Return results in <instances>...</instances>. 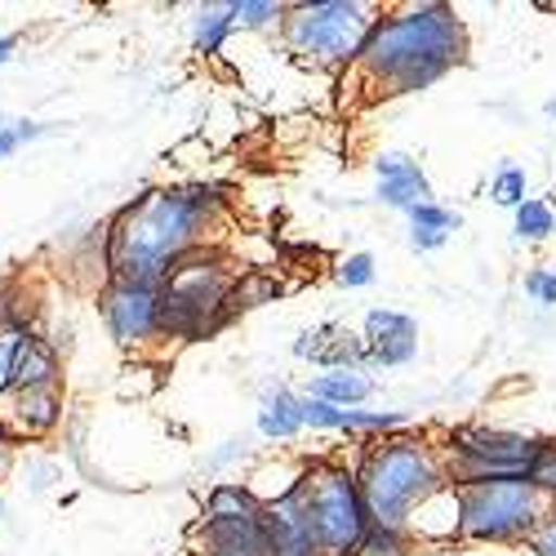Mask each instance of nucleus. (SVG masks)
<instances>
[{
    "label": "nucleus",
    "mask_w": 556,
    "mask_h": 556,
    "mask_svg": "<svg viewBox=\"0 0 556 556\" xmlns=\"http://www.w3.org/2000/svg\"><path fill=\"white\" fill-rule=\"evenodd\" d=\"M271 556H286V552H271Z\"/></svg>",
    "instance_id": "2f4dec72"
},
{
    "label": "nucleus",
    "mask_w": 556,
    "mask_h": 556,
    "mask_svg": "<svg viewBox=\"0 0 556 556\" xmlns=\"http://www.w3.org/2000/svg\"><path fill=\"white\" fill-rule=\"evenodd\" d=\"M5 419L18 437H45V432H54L59 419H63V396H59V388L14 392V405L5 409Z\"/></svg>",
    "instance_id": "4468645a"
},
{
    "label": "nucleus",
    "mask_w": 556,
    "mask_h": 556,
    "mask_svg": "<svg viewBox=\"0 0 556 556\" xmlns=\"http://www.w3.org/2000/svg\"><path fill=\"white\" fill-rule=\"evenodd\" d=\"M405 552H409V539H405V534L369 526L365 539H361V552H356V556H405Z\"/></svg>",
    "instance_id": "5701e85b"
},
{
    "label": "nucleus",
    "mask_w": 556,
    "mask_h": 556,
    "mask_svg": "<svg viewBox=\"0 0 556 556\" xmlns=\"http://www.w3.org/2000/svg\"><path fill=\"white\" fill-rule=\"evenodd\" d=\"M526 294H530V299H539V303H547V307H556V276H552V271H543V267H539V271H530V276H526Z\"/></svg>",
    "instance_id": "c85d7f7f"
},
{
    "label": "nucleus",
    "mask_w": 556,
    "mask_h": 556,
    "mask_svg": "<svg viewBox=\"0 0 556 556\" xmlns=\"http://www.w3.org/2000/svg\"><path fill=\"white\" fill-rule=\"evenodd\" d=\"M290 5H276V0H231V18L237 27H271L281 23Z\"/></svg>",
    "instance_id": "412c9836"
},
{
    "label": "nucleus",
    "mask_w": 556,
    "mask_h": 556,
    "mask_svg": "<svg viewBox=\"0 0 556 556\" xmlns=\"http://www.w3.org/2000/svg\"><path fill=\"white\" fill-rule=\"evenodd\" d=\"M543 441L503 432V428H454L441 445L445 481L468 485V481H507V477H530V463Z\"/></svg>",
    "instance_id": "6e6552de"
},
{
    "label": "nucleus",
    "mask_w": 556,
    "mask_h": 556,
    "mask_svg": "<svg viewBox=\"0 0 556 556\" xmlns=\"http://www.w3.org/2000/svg\"><path fill=\"white\" fill-rule=\"evenodd\" d=\"M454 490V539L463 543H526V534L547 513V498L526 481H468Z\"/></svg>",
    "instance_id": "20e7f679"
},
{
    "label": "nucleus",
    "mask_w": 556,
    "mask_h": 556,
    "mask_svg": "<svg viewBox=\"0 0 556 556\" xmlns=\"http://www.w3.org/2000/svg\"><path fill=\"white\" fill-rule=\"evenodd\" d=\"M312 401H326V405H339V409H352L361 401L375 396V379H365L361 369H326V375H316L312 388L303 392Z\"/></svg>",
    "instance_id": "dca6fc26"
},
{
    "label": "nucleus",
    "mask_w": 556,
    "mask_h": 556,
    "mask_svg": "<svg viewBox=\"0 0 556 556\" xmlns=\"http://www.w3.org/2000/svg\"><path fill=\"white\" fill-rule=\"evenodd\" d=\"M468 59V27L450 5H409L379 18L361 54L343 67V103L369 108L437 85Z\"/></svg>",
    "instance_id": "f257e3e1"
},
{
    "label": "nucleus",
    "mask_w": 556,
    "mask_h": 556,
    "mask_svg": "<svg viewBox=\"0 0 556 556\" xmlns=\"http://www.w3.org/2000/svg\"><path fill=\"white\" fill-rule=\"evenodd\" d=\"M375 281V258L369 254H352L343 267H339V286H348V290H361V286H369Z\"/></svg>",
    "instance_id": "cd10ccee"
},
{
    "label": "nucleus",
    "mask_w": 556,
    "mask_h": 556,
    "mask_svg": "<svg viewBox=\"0 0 556 556\" xmlns=\"http://www.w3.org/2000/svg\"><path fill=\"white\" fill-rule=\"evenodd\" d=\"M103 320L121 348H143L152 339H161V303H156V290H143V286H108L103 294Z\"/></svg>",
    "instance_id": "1a4fd4ad"
},
{
    "label": "nucleus",
    "mask_w": 556,
    "mask_h": 556,
    "mask_svg": "<svg viewBox=\"0 0 556 556\" xmlns=\"http://www.w3.org/2000/svg\"><path fill=\"white\" fill-rule=\"evenodd\" d=\"M379 5H361V0H320V5H290L281 18L286 50L320 72H343L365 36L379 23Z\"/></svg>",
    "instance_id": "39448f33"
},
{
    "label": "nucleus",
    "mask_w": 556,
    "mask_h": 556,
    "mask_svg": "<svg viewBox=\"0 0 556 556\" xmlns=\"http://www.w3.org/2000/svg\"><path fill=\"white\" fill-rule=\"evenodd\" d=\"M40 134H45V125H36V121H18L10 129H0V161L14 156L23 143H31V138H40Z\"/></svg>",
    "instance_id": "bb28decb"
},
{
    "label": "nucleus",
    "mask_w": 556,
    "mask_h": 556,
    "mask_svg": "<svg viewBox=\"0 0 556 556\" xmlns=\"http://www.w3.org/2000/svg\"><path fill=\"white\" fill-rule=\"evenodd\" d=\"M205 556H271L263 507L237 521H205Z\"/></svg>",
    "instance_id": "f8f14e48"
},
{
    "label": "nucleus",
    "mask_w": 556,
    "mask_h": 556,
    "mask_svg": "<svg viewBox=\"0 0 556 556\" xmlns=\"http://www.w3.org/2000/svg\"><path fill=\"white\" fill-rule=\"evenodd\" d=\"M258 498H254V490L250 485H218L214 494H210V503H205V521H237V517H254L258 513Z\"/></svg>",
    "instance_id": "6ab92c4d"
},
{
    "label": "nucleus",
    "mask_w": 556,
    "mask_h": 556,
    "mask_svg": "<svg viewBox=\"0 0 556 556\" xmlns=\"http://www.w3.org/2000/svg\"><path fill=\"white\" fill-rule=\"evenodd\" d=\"M299 485H303V507H307L316 556H356L369 530L356 472H348L334 458H320L299 472Z\"/></svg>",
    "instance_id": "0eeeda50"
},
{
    "label": "nucleus",
    "mask_w": 556,
    "mask_h": 556,
    "mask_svg": "<svg viewBox=\"0 0 556 556\" xmlns=\"http://www.w3.org/2000/svg\"><path fill=\"white\" fill-rule=\"evenodd\" d=\"M31 388H59V352L40 334H27L14 361V388L10 392H31Z\"/></svg>",
    "instance_id": "2eb2a0df"
},
{
    "label": "nucleus",
    "mask_w": 556,
    "mask_h": 556,
    "mask_svg": "<svg viewBox=\"0 0 556 556\" xmlns=\"http://www.w3.org/2000/svg\"><path fill=\"white\" fill-rule=\"evenodd\" d=\"M556 231V214H552V205L547 201H521L517 205V237H526V241H543V237H552Z\"/></svg>",
    "instance_id": "aec40b11"
},
{
    "label": "nucleus",
    "mask_w": 556,
    "mask_h": 556,
    "mask_svg": "<svg viewBox=\"0 0 556 556\" xmlns=\"http://www.w3.org/2000/svg\"><path fill=\"white\" fill-rule=\"evenodd\" d=\"M526 543H530L534 556H556V503L539 517V526L526 534Z\"/></svg>",
    "instance_id": "a878e982"
},
{
    "label": "nucleus",
    "mask_w": 556,
    "mask_h": 556,
    "mask_svg": "<svg viewBox=\"0 0 556 556\" xmlns=\"http://www.w3.org/2000/svg\"><path fill=\"white\" fill-rule=\"evenodd\" d=\"M375 174H379V201L392 205V210H414V205L432 201V182H428V174L419 169L414 156L388 152V156L375 161Z\"/></svg>",
    "instance_id": "9b49d317"
},
{
    "label": "nucleus",
    "mask_w": 556,
    "mask_h": 556,
    "mask_svg": "<svg viewBox=\"0 0 556 556\" xmlns=\"http://www.w3.org/2000/svg\"><path fill=\"white\" fill-rule=\"evenodd\" d=\"M31 330H14V326H0V396H10L14 388V361H18V348Z\"/></svg>",
    "instance_id": "4be33fe9"
},
{
    "label": "nucleus",
    "mask_w": 556,
    "mask_h": 556,
    "mask_svg": "<svg viewBox=\"0 0 556 556\" xmlns=\"http://www.w3.org/2000/svg\"><path fill=\"white\" fill-rule=\"evenodd\" d=\"M258 432H263V437H276V441H290V437H299V432H303L299 409H294V392L276 388V392H267V396H263V409H258Z\"/></svg>",
    "instance_id": "f3484780"
},
{
    "label": "nucleus",
    "mask_w": 556,
    "mask_h": 556,
    "mask_svg": "<svg viewBox=\"0 0 556 556\" xmlns=\"http://www.w3.org/2000/svg\"><path fill=\"white\" fill-rule=\"evenodd\" d=\"M18 50V36H0V63H10Z\"/></svg>",
    "instance_id": "c756f323"
},
{
    "label": "nucleus",
    "mask_w": 556,
    "mask_h": 556,
    "mask_svg": "<svg viewBox=\"0 0 556 556\" xmlns=\"http://www.w3.org/2000/svg\"><path fill=\"white\" fill-rule=\"evenodd\" d=\"M231 27H237V18H231V0L227 5H205L197 14V27H192V50L197 54H218L223 50V40L231 36Z\"/></svg>",
    "instance_id": "a211bd4d"
},
{
    "label": "nucleus",
    "mask_w": 556,
    "mask_h": 556,
    "mask_svg": "<svg viewBox=\"0 0 556 556\" xmlns=\"http://www.w3.org/2000/svg\"><path fill=\"white\" fill-rule=\"evenodd\" d=\"M445 485L450 481H445L441 445L409 432H392L379 445H369L356 472V490H361L369 526L396 530V534H405L409 517Z\"/></svg>",
    "instance_id": "7ed1b4c3"
},
{
    "label": "nucleus",
    "mask_w": 556,
    "mask_h": 556,
    "mask_svg": "<svg viewBox=\"0 0 556 556\" xmlns=\"http://www.w3.org/2000/svg\"><path fill=\"white\" fill-rule=\"evenodd\" d=\"M494 201H498V205H507V210H517V205L526 201V174L507 165V169L494 178Z\"/></svg>",
    "instance_id": "393cba45"
},
{
    "label": "nucleus",
    "mask_w": 556,
    "mask_h": 556,
    "mask_svg": "<svg viewBox=\"0 0 556 556\" xmlns=\"http://www.w3.org/2000/svg\"><path fill=\"white\" fill-rule=\"evenodd\" d=\"M5 454H10V441H5V428H0V468H5Z\"/></svg>",
    "instance_id": "7c9ffc66"
},
{
    "label": "nucleus",
    "mask_w": 556,
    "mask_h": 556,
    "mask_svg": "<svg viewBox=\"0 0 556 556\" xmlns=\"http://www.w3.org/2000/svg\"><path fill=\"white\" fill-rule=\"evenodd\" d=\"M218 197L201 188H156L116 214L108 227V271L116 286L156 290L165 276L197 250L214 227Z\"/></svg>",
    "instance_id": "f03ea898"
},
{
    "label": "nucleus",
    "mask_w": 556,
    "mask_h": 556,
    "mask_svg": "<svg viewBox=\"0 0 556 556\" xmlns=\"http://www.w3.org/2000/svg\"><path fill=\"white\" fill-rule=\"evenodd\" d=\"M231 290H237V271L218 254H188L165 281L156 286L161 303V330L165 334H210L218 320L231 316Z\"/></svg>",
    "instance_id": "423d86ee"
},
{
    "label": "nucleus",
    "mask_w": 556,
    "mask_h": 556,
    "mask_svg": "<svg viewBox=\"0 0 556 556\" xmlns=\"http://www.w3.org/2000/svg\"><path fill=\"white\" fill-rule=\"evenodd\" d=\"M294 352H299L303 361L326 365V369H361V365H365L361 339H356L352 330H343V326H320V330L303 334V339L294 343Z\"/></svg>",
    "instance_id": "ddd939ff"
},
{
    "label": "nucleus",
    "mask_w": 556,
    "mask_h": 556,
    "mask_svg": "<svg viewBox=\"0 0 556 556\" xmlns=\"http://www.w3.org/2000/svg\"><path fill=\"white\" fill-rule=\"evenodd\" d=\"M409 214V223L414 227H428V231H458V214H450V210H441L437 201H428V205H414V210H405Z\"/></svg>",
    "instance_id": "b1692460"
},
{
    "label": "nucleus",
    "mask_w": 556,
    "mask_h": 556,
    "mask_svg": "<svg viewBox=\"0 0 556 556\" xmlns=\"http://www.w3.org/2000/svg\"><path fill=\"white\" fill-rule=\"evenodd\" d=\"M361 348H365V361H375V365H405L419 352V326H414V316H405V312L375 307L365 316Z\"/></svg>",
    "instance_id": "9d476101"
}]
</instances>
